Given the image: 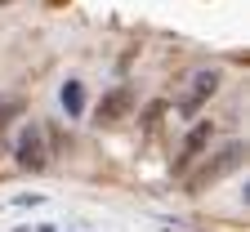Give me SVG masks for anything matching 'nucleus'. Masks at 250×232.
Here are the masks:
<instances>
[{
	"label": "nucleus",
	"mask_w": 250,
	"mask_h": 232,
	"mask_svg": "<svg viewBox=\"0 0 250 232\" xmlns=\"http://www.w3.org/2000/svg\"><path fill=\"white\" fill-rule=\"evenodd\" d=\"M241 161H246V148H241V143H228V148L219 152L214 161H206L201 170L188 179V192H201V188H210V183H219V179L237 174V170H241Z\"/></svg>",
	"instance_id": "f257e3e1"
},
{
	"label": "nucleus",
	"mask_w": 250,
	"mask_h": 232,
	"mask_svg": "<svg viewBox=\"0 0 250 232\" xmlns=\"http://www.w3.org/2000/svg\"><path fill=\"white\" fill-rule=\"evenodd\" d=\"M14 156H18V165L22 170H31V174H41L45 165H49V148H45V125L41 121H31L22 134H18V148H14Z\"/></svg>",
	"instance_id": "f03ea898"
},
{
	"label": "nucleus",
	"mask_w": 250,
	"mask_h": 232,
	"mask_svg": "<svg viewBox=\"0 0 250 232\" xmlns=\"http://www.w3.org/2000/svg\"><path fill=\"white\" fill-rule=\"evenodd\" d=\"M130 112H134V89L130 85H116L112 94L99 98V125H116V121H125Z\"/></svg>",
	"instance_id": "7ed1b4c3"
},
{
	"label": "nucleus",
	"mask_w": 250,
	"mask_h": 232,
	"mask_svg": "<svg viewBox=\"0 0 250 232\" xmlns=\"http://www.w3.org/2000/svg\"><path fill=\"white\" fill-rule=\"evenodd\" d=\"M219 89V72L214 67H206V72H197L192 81H188V89H183V98H179V112H197L206 98Z\"/></svg>",
	"instance_id": "20e7f679"
},
{
	"label": "nucleus",
	"mask_w": 250,
	"mask_h": 232,
	"mask_svg": "<svg viewBox=\"0 0 250 232\" xmlns=\"http://www.w3.org/2000/svg\"><path fill=\"white\" fill-rule=\"evenodd\" d=\"M210 134H214V125L210 121H197L192 129H188V139H183V152H179V161H174V174H183L188 165H192L206 148H210Z\"/></svg>",
	"instance_id": "39448f33"
},
{
	"label": "nucleus",
	"mask_w": 250,
	"mask_h": 232,
	"mask_svg": "<svg viewBox=\"0 0 250 232\" xmlns=\"http://www.w3.org/2000/svg\"><path fill=\"white\" fill-rule=\"evenodd\" d=\"M62 107H67V116H81V112H85V89H81L76 81L62 85Z\"/></svg>",
	"instance_id": "423d86ee"
},
{
	"label": "nucleus",
	"mask_w": 250,
	"mask_h": 232,
	"mask_svg": "<svg viewBox=\"0 0 250 232\" xmlns=\"http://www.w3.org/2000/svg\"><path fill=\"white\" fill-rule=\"evenodd\" d=\"M0 5H9V0H0Z\"/></svg>",
	"instance_id": "0eeeda50"
}]
</instances>
